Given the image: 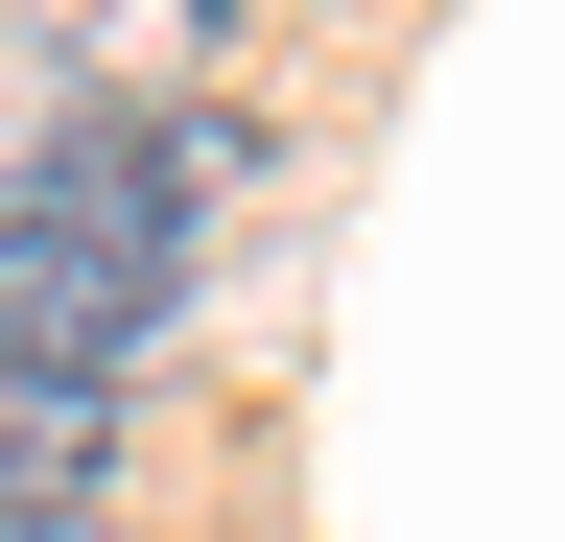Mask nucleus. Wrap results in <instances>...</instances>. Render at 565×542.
Returning <instances> with one entry per match:
<instances>
[{
    "mask_svg": "<svg viewBox=\"0 0 565 542\" xmlns=\"http://www.w3.org/2000/svg\"><path fill=\"white\" fill-rule=\"evenodd\" d=\"M166 284H189V213H166V142L141 118H95V142H47L0 189V378L118 401L141 330H166Z\"/></svg>",
    "mask_w": 565,
    "mask_h": 542,
    "instance_id": "1",
    "label": "nucleus"
},
{
    "mask_svg": "<svg viewBox=\"0 0 565 542\" xmlns=\"http://www.w3.org/2000/svg\"><path fill=\"white\" fill-rule=\"evenodd\" d=\"M212 24H282V0H212Z\"/></svg>",
    "mask_w": 565,
    "mask_h": 542,
    "instance_id": "3",
    "label": "nucleus"
},
{
    "mask_svg": "<svg viewBox=\"0 0 565 542\" xmlns=\"http://www.w3.org/2000/svg\"><path fill=\"white\" fill-rule=\"evenodd\" d=\"M95 496H118V401L0 378V542H95Z\"/></svg>",
    "mask_w": 565,
    "mask_h": 542,
    "instance_id": "2",
    "label": "nucleus"
}]
</instances>
